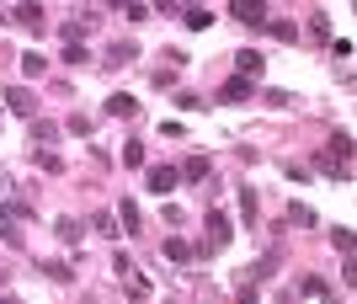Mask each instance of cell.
Here are the masks:
<instances>
[{
	"mask_svg": "<svg viewBox=\"0 0 357 304\" xmlns=\"http://www.w3.org/2000/svg\"><path fill=\"white\" fill-rule=\"evenodd\" d=\"M22 70H27V75H43L48 59H43V54H22Z\"/></svg>",
	"mask_w": 357,
	"mask_h": 304,
	"instance_id": "4316f807",
	"label": "cell"
},
{
	"mask_svg": "<svg viewBox=\"0 0 357 304\" xmlns=\"http://www.w3.org/2000/svg\"><path fill=\"white\" fill-rule=\"evenodd\" d=\"M176 182H181V176H176V166H149V171H144V187L155 192V198H165V192H171Z\"/></svg>",
	"mask_w": 357,
	"mask_h": 304,
	"instance_id": "5b68a950",
	"label": "cell"
},
{
	"mask_svg": "<svg viewBox=\"0 0 357 304\" xmlns=\"http://www.w3.org/2000/svg\"><path fill=\"white\" fill-rule=\"evenodd\" d=\"M288 225H294V229H314V208L294 203V208H288Z\"/></svg>",
	"mask_w": 357,
	"mask_h": 304,
	"instance_id": "44dd1931",
	"label": "cell"
},
{
	"mask_svg": "<svg viewBox=\"0 0 357 304\" xmlns=\"http://www.w3.org/2000/svg\"><path fill=\"white\" fill-rule=\"evenodd\" d=\"M0 123H6V112H0Z\"/></svg>",
	"mask_w": 357,
	"mask_h": 304,
	"instance_id": "8d00e7d4",
	"label": "cell"
},
{
	"mask_svg": "<svg viewBox=\"0 0 357 304\" xmlns=\"http://www.w3.org/2000/svg\"><path fill=\"white\" fill-rule=\"evenodd\" d=\"M6 107H11V112H22V118H38V96L22 91V86H11V91H6Z\"/></svg>",
	"mask_w": 357,
	"mask_h": 304,
	"instance_id": "ba28073f",
	"label": "cell"
},
{
	"mask_svg": "<svg viewBox=\"0 0 357 304\" xmlns=\"http://www.w3.org/2000/svg\"><path fill=\"white\" fill-rule=\"evenodd\" d=\"M181 22H187L192 32H208V27H213V16L203 11V6H192V11H181Z\"/></svg>",
	"mask_w": 357,
	"mask_h": 304,
	"instance_id": "ffe728a7",
	"label": "cell"
},
{
	"mask_svg": "<svg viewBox=\"0 0 357 304\" xmlns=\"http://www.w3.org/2000/svg\"><path fill=\"white\" fill-rule=\"evenodd\" d=\"M229 235H235V229H229V213H224V208H208V251H224V245H229Z\"/></svg>",
	"mask_w": 357,
	"mask_h": 304,
	"instance_id": "277c9868",
	"label": "cell"
},
{
	"mask_svg": "<svg viewBox=\"0 0 357 304\" xmlns=\"http://www.w3.org/2000/svg\"><path fill=\"white\" fill-rule=\"evenodd\" d=\"M149 6H155L160 16H176V11H181V0H149Z\"/></svg>",
	"mask_w": 357,
	"mask_h": 304,
	"instance_id": "836d02e7",
	"label": "cell"
},
{
	"mask_svg": "<svg viewBox=\"0 0 357 304\" xmlns=\"http://www.w3.org/2000/svg\"><path fill=\"white\" fill-rule=\"evenodd\" d=\"M112 273L128 278V273H134V257H123V251H118V257H112Z\"/></svg>",
	"mask_w": 357,
	"mask_h": 304,
	"instance_id": "d6a6232c",
	"label": "cell"
},
{
	"mask_svg": "<svg viewBox=\"0 0 357 304\" xmlns=\"http://www.w3.org/2000/svg\"><path fill=\"white\" fill-rule=\"evenodd\" d=\"M16 22H22V27H27V32H43V6H16Z\"/></svg>",
	"mask_w": 357,
	"mask_h": 304,
	"instance_id": "5bb4252c",
	"label": "cell"
},
{
	"mask_svg": "<svg viewBox=\"0 0 357 304\" xmlns=\"http://www.w3.org/2000/svg\"><path fill=\"white\" fill-rule=\"evenodd\" d=\"M32 144L54 150V144H59V123H48V118H32Z\"/></svg>",
	"mask_w": 357,
	"mask_h": 304,
	"instance_id": "8fae6325",
	"label": "cell"
},
{
	"mask_svg": "<svg viewBox=\"0 0 357 304\" xmlns=\"http://www.w3.org/2000/svg\"><path fill=\"white\" fill-rule=\"evenodd\" d=\"M128 294H134V299H149V278H139V273H128Z\"/></svg>",
	"mask_w": 357,
	"mask_h": 304,
	"instance_id": "f1b7e54d",
	"label": "cell"
},
{
	"mask_svg": "<svg viewBox=\"0 0 357 304\" xmlns=\"http://www.w3.org/2000/svg\"><path fill=\"white\" fill-rule=\"evenodd\" d=\"M32 150H38V166L48 171V176H59L64 171V160H59V150H43V144H32Z\"/></svg>",
	"mask_w": 357,
	"mask_h": 304,
	"instance_id": "ac0fdd59",
	"label": "cell"
},
{
	"mask_svg": "<svg viewBox=\"0 0 357 304\" xmlns=\"http://www.w3.org/2000/svg\"><path fill=\"white\" fill-rule=\"evenodd\" d=\"M298 32H304L310 43H320V48H326V43H331V16H326V11H314V16H310V22H304Z\"/></svg>",
	"mask_w": 357,
	"mask_h": 304,
	"instance_id": "52a82bcc",
	"label": "cell"
},
{
	"mask_svg": "<svg viewBox=\"0 0 357 304\" xmlns=\"http://www.w3.org/2000/svg\"><path fill=\"white\" fill-rule=\"evenodd\" d=\"M331 241H336V251H342V257H352V229H336Z\"/></svg>",
	"mask_w": 357,
	"mask_h": 304,
	"instance_id": "4dcf8cb0",
	"label": "cell"
},
{
	"mask_svg": "<svg viewBox=\"0 0 357 304\" xmlns=\"http://www.w3.org/2000/svg\"><path fill=\"white\" fill-rule=\"evenodd\" d=\"M38 267H43V273L54 278V283H70V278H75L70 267H64V261H38Z\"/></svg>",
	"mask_w": 357,
	"mask_h": 304,
	"instance_id": "d4e9b609",
	"label": "cell"
},
{
	"mask_svg": "<svg viewBox=\"0 0 357 304\" xmlns=\"http://www.w3.org/2000/svg\"><path fill=\"white\" fill-rule=\"evenodd\" d=\"M64 128H70V134H75V139H86V134H91V128H96V123H91V118H86V112H75V118H70V123H64Z\"/></svg>",
	"mask_w": 357,
	"mask_h": 304,
	"instance_id": "cb8c5ba5",
	"label": "cell"
},
{
	"mask_svg": "<svg viewBox=\"0 0 357 304\" xmlns=\"http://www.w3.org/2000/svg\"><path fill=\"white\" fill-rule=\"evenodd\" d=\"M240 213H245V225H256V192H251V187L240 192Z\"/></svg>",
	"mask_w": 357,
	"mask_h": 304,
	"instance_id": "83f0119b",
	"label": "cell"
},
{
	"mask_svg": "<svg viewBox=\"0 0 357 304\" xmlns=\"http://www.w3.org/2000/svg\"><path fill=\"white\" fill-rule=\"evenodd\" d=\"M0 241L11 245V251H22V245H27V235H22V219H16L11 208H0Z\"/></svg>",
	"mask_w": 357,
	"mask_h": 304,
	"instance_id": "8992f818",
	"label": "cell"
},
{
	"mask_svg": "<svg viewBox=\"0 0 357 304\" xmlns=\"http://www.w3.org/2000/svg\"><path fill=\"white\" fill-rule=\"evenodd\" d=\"M64 59H70V64H86L91 54H86V48H80V43H64Z\"/></svg>",
	"mask_w": 357,
	"mask_h": 304,
	"instance_id": "1f68e13d",
	"label": "cell"
},
{
	"mask_svg": "<svg viewBox=\"0 0 357 304\" xmlns=\"http://www.w3.org/2000/svg\"><path fill=\"white\" fill-rule=\"evenodd\" d=\"M314 166H320V176H331V182H352V160H336V155H320Z\"/></svg>",
	"mask_w": 357,
	"mask_h": 304,
	"instance_id": "9c48e42d",
	"label": "cell"
},
{
	"mask_svg": "<svg viewBox=\"0 0 357 304\" xmlns=\"http://www.w3.org/2000/svg\"><path fill=\"white\" fill-rule=\"evenodd\" d=\"M165 257L171 261H197V257H208V245H187V241L171 235V241H165Z\"/></svg>",
	"mask_w": 357,
	"mask_h": 304,
	"instance_id": "30bf717a",
	"label": "cell"
},
{
	"mask_svg": "<svg viewBox=\"0 0 357 304\" xmlns=\"http://www.w3.org/2000/svg\"><path fill=\"white\" fill-rule=\"evenodd\" d=\"M298 294H304V299H331V289L320 283V278H304V283H298Z\"/></svg>",
	"mask_w": 357,
	"mask_h": 304,
	"instance_id": "603a6c76",
	"label": "cell"
},
{
	"mask_svg": "<svg viewBox=\"0 0 357 304\" xmlns=\"http://www.w3.org/2000/svg\"><path fill=\"white\" fill-rule=\"evenodd\" d=\"M118 219H123V229H139V225H144V219H139V208H134V198L118 203Z\"/></svg>",
	"mask_w": 357,
	"mask_h": 304,
	"instance_id": "7402d4cb",
	"label": "cell"
},
{
	"mask_svg": "<svg viewBox=\"0 0 357 304\" xmlns=\"http://www.w3.org/2000/svg\"><path fill=\"white\" fill-rule=\"evenodd\" d=\"M235 64H240V75H261V70H267V59H261V54H256V48H240V54H235Z\"/></svg>",
	"mask_w": 357,
	"mask_h": 304,
	"instance_id": "7c38bea8",
	"label": "cell"
},
{
	"mask_svg": "<svg viewBox=\"0 0 357 304\" xmlns=\"http://www.w3.org/2000/svg\"><path fill=\"white\" fill-rule=\"evenodd\" d=\"M251 96H256V80L251 75H229L219 86V102H229V107H235V102H251Z\"/></svg>",
	"mask_w": 357,
	"mask_h": 304,
	"instance_id": "3957f363",
	"label": "cell"
},
{
	"mask_svg": "<svg viewBox=\"0 0 357 304\" xmlns=\"http://www.w3.org/2000/svg\"><path fill=\"white\" fill-rule=\"evenodd\" d=\"M107 6H112V11H128V6H134V0H107Z\"/></svg>",
	"mask_w": 357,
	"mask_h": 304,
	"instance_id": "e575fe53",
	"label": "cell"
},
{
	"mask_svg": "<svg viewBox=\"0 0 357 304\" xmlns=\"http://www.w3.org/2000/svg\"><path fill=\"white\" fill-rule=\"evenodd\" d=\"M123 160H128V166H144V144H139V139H128V144H123Z\"/></svg>",
	"mask_w": 357,
	"mask_h": 304,
	"instance_id": "484cf974",
	"label": "cell"
},
{
	"mask_svg": "<svg viewBox=\"0 0 357 304\" xmlns=\"http://www.w3.org/2000/svg\"><path fill=\"white\" fill-rule=\"evenodd\" d=\"M139 59V43H112L107 48V64H134Z\"/></svg>",
	"mask_w": 357,
	"mask_h": 304,
	"instance_id": "2e32d148",
	"label": "cell"
},
{
	"mask_svg": "<svg viewBox=\"0 0 357 304\" xmlns=\"http://www.w3.org/2000/svg\"><path fill=\"white\" fill-rule=\"evenodd\" d=\"M91 225L102 229V235H118V213H96V219H91Z\"/></svg>",
	"mask_w": 357,
	"mask_h": 304,
	"instance_id": "f546056e",
	"label": "cell"
},
{
	"mask_svg": "<svg viewBox=\"0 0 357 304\" xmlns=\"http://www.w3.org/2000/svg\"><path fill=\"white\" fill-rule=\"evenodd\" d=\"M331 155H336V160H352V134H347V128L331 134Z\"/></svg>",
	"mask_w": 357,
	"mask_h": 304,
	"instance_id": "d6986e66",
	"label": "cell"
},
{
	"mask_svg": "<svg viewBox=\"0 0 357 304\" xmlns=\"http://www.w3.org/2000/svg\"><path fill=\"white\" fill-rule=\"evenodd\" d=\"M176 176H181V182L208 187V192H213V182H219V176H213V160H208V155H187V160L176 166Z\"/></svg>",
	"mask_w": 357,
	"mask_h": 304,
	"instance_id": "6da1fadb",
	"label": "cell"
},
{
	"mask_svg": "<svg viewBox=\"0 0 357 304\" xmlns=\"http://www.w3.org/2000/svg\"><path fill=\"white\" fill-rule=\"evenodd\" d=\"M0 192H6V171H0Z\"/></svg>",
	"mask_w": 357,
	"mask_h": 304,
	"instance_id": "d590c367",
	"label": "cell"
},
{
	"mask_svg": "<svg viewBox=\"0 0 357 304\" xmlns=\"http://www.w3.org/2000/svg\"><path fill=\"white\" fill-rule=\"evenodd\" d=\"M229 16H235V22H245V27H267L272 16H267V0H235V6H229Z\"/></svg>",
	"mask_w": 357,
	"mask_h": 304,
	"instance_id": "7a4b0ae2",
	"label": "cell"
},
{
	"mask_svg": "<svg viewBox=\"0 0 357 304\" xmlns=\"http://www.w3.org/2000/svg\"><path fill=\"white\" fill-rule=\"evenodd\" d=\"M107 112H112V118H134L139 102H134V96H107Z\"/></svg>",
	"mask_w": 357,
	"mask_h": 304,
	"instance_id": "e0dca14e",
	"label": "cell"
},
{
	"mask_svg": "<svg viewBox=\"0 0 357 304\" xmlns=\"http://www.w3.org/2000/svg\"><path fill=\"white\" fill-rule=\"evenodd\" d=\"M54 235H59L64 245H80V235H86V225H80V219H54Z\"/></svg>",
	"mask_w": 357,
	"mask_h": 304,
	"instance_id": "4fadbf2b",
	"label": "cell"
},
{
	"mask_svg": "<svg viewBox=\"0 0 357 304\" xmlns=\"http://www.w3.org/2000/svg\"><path fill=\"white\" fill-rule=\"evenodd\" d=\"M267 32L278 38V43H298V22H288V16H278V22H267Z\"/></svg>",
	"mask_w": 357,
	"mask_h": 304,
	"instance_id": "9a60e30c",
	"label": "cell"
}]
</instances>
